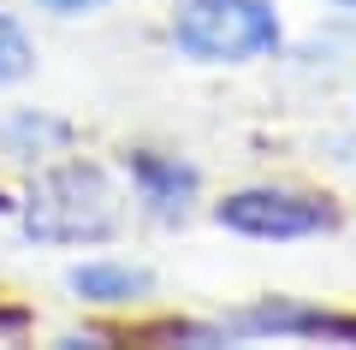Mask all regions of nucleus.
Listing matches in <instances>:
<instances>
[{"label":"nucleus","mask_w":356,"mask_h":350,"mask_svg":"<svg viewBox=\"0 0 356 350\" xmlns=\"http://www.w3.org/2000/svg\"><path fill=\"white\" fill-rule=\"evenodd\" d=\"M18 220L30 244H102L119 232V190L95 161H60L24 184Z\"/></svg>","instance_id":"f257e3e1"},{"label":"nucleus","mask_w":356,"mask_h":350,"mask_svg":"<svg viewBox=\"0 0 356 350\" xmlns=\"http://www.w3.org/2000/svg\"><path fill=\"white\" fill-rule=\"evenodd\" d=\"M172 42L202 65H243L280 54L285 30L273 0H178L172 6Z\"/></svg>","instance_id":"f03ea898"},{"label":"nucleus","mask_w":356,"mask_h":350,"mask_svg":"<svg viewBox=\"0 0 356 350\" xmlns=\"http://www.w3.org/2000/svg\"><path fill=\"white\" fill-rule=\"evenodd\" d=\"M214 220L226 232L261 244H297V238H321V232H339V202L315 196V190H285V184H250L232 190L214 208Z\"/></svg>","instance_id":"7ed1b4c3"},{"label":"nucleus","mask_w":356,"mask_h":350,"mask_svg":"<svg viewBox=\"0 0 356 350\" xmlns=\"http://www.w3.org/2000/svg\"><path fill=\"white\" fill-rule=\"evenodd\" d=\"M125 173H131V190L137 202L154 214V220H184L202 190V173L178 154H161V149H131L125 154Z\"/></svg>","instance_id":"20e7f679"},{"label":"nucleus","mask_w":356,"mask_h":350,"mask_svg":"<svg viewBox=\"0 0 356 350\" xmlns=\"http://www.w3.org/2000/svg\"><path fill=\"white\" fill-rule=\"evenodd\" d=\"M339 338V344H356V315H332V309H303V303L267 297L255 309H243L238 321H226V338Z\"/></svg>","instance_id":"39448f33"},{"label":"nucleus","mask_w":356,"mask_h":350,"mask_svg":"<svg viewBox=\"0 0 356 350\" xmlns=\"http://www.w3.org/2000/svg\"><path fill=\"white\" fill-rule=\"evenodd\" d=\"M65 291L89 309H131L154 291V273L149 267H131V262H83L65 273Z\"/></svg>","instance_id":"423d86ee"},{"label":"nucleus","mask_w":356,"mask_h":350,"mask_svg":"<svg viewBox=\"0 0 356 350\" xmlns=\"http://www.w3.org/2000/svg\"><path fill=\"white\" fill-rule=\"evenodd\" d=\"M65 143H72V125L65 119H48L36 107L13 113L0 125V149L13 154V161H48V154H65Z\"/></svg>","instance_id":"0eeeda50"},{"label":"nucleus","mask_w":356,"mask_h":350,"mask_svg":"<svg viewBox=\"0 0 356 350\" xmlns=\"http://www.w3.org/2000/svg\"><path fill=\"white\" fill-rule=\"evenodd\" d=\"M30 65H36V48H30V36H24V30H18L6 13H0V89L18 83Z\"/></svg>","instance_id":"6e6552de"},{"label":"nucleus","mask_w":356,"mask_h":350,"mask_svg":"<svg viewBox=\"0 0 356 350\" xmlns=\"http://www.w3.org/2000/svg\"><path fill=\"white\" fill-rule=\"evenodd\" d=\"M36 6H48V13H60V18H77V13H102L107 0H36Z\"/></svg>","instance_id":"1a4fd4ad"},{"label":"nucleus","mask_w":356,"mask_h":350,"mask_svg":"<svg viewBox=\"0 0 356 350\" xmlns=\"http://www.w3.org/2000/svg\"><path fill=\"white\" fill-rule=\"evenodd\" d=\"M18 333H24V315H18V309H0V338H18Z\"/></svg>","instance_id":"9d476101"},{"label":"nucleus","mask_w":356,"mask_h":350,"mask_svg":"<svg viewBox=\"0 0 356 350\" xmlns=\"http://www.w3.org/2000/svg\"><path fill=\"white\" fill-rule=\"evenodd\" d=\"M339 6H344V13H356V0H339Z\"/></svg>","instance_id":"9b49d317"},{"label":"nucleus","mask_w":356,"mask_h":350,"mask_svg":"<svg viewBox=\"0 0 356 350\" xmlns=\"http://www.w3.org/2000/svg\"><path fill=\"white\" fill-rule=\"evenodd\" d=\"M0 208H6V202H0Z\"/></svg>","instance_id":"f8f14e48"}]
</instances>
